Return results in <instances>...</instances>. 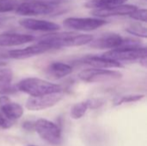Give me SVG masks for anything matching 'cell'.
Masks as SVG:
<instances>
[{"label": "cell", "mask_w": 147, "mask_h": 146, "mask_svg": "<svg viewBox=\"0 0 147 146\" xmlns=\"http://www.w3.org/2000/svg\"><path fill=\"white\" fill-rule=\"evenodd\" d=\"M93 35L78 34L76 32H52L41 36L38 41L47 43L54 49L62 47L80 46L89 44L93 40Z\"/></svg>", "instance_id": "obj_1"}, {"label": "cell", "mask_w": 147, "mask_h": 146, "mask_svg": "<svg viewBox=\"0 0 147 146\" xmlns=\"http://www.w3.org/2000/svg\"><path fill=\"white\" fill-rule=\"evenodd\" d=\"M17 91L23 92L30 96H39L57 92H63V88L56 83L37 77H27L21 80L16 85Z\"/></svg>", "instance_id": "obj_2"}, {"label": "cell", "mask_w": 147, "mask_h": 146, "mask_svg": "<svg viewBox=\"0 0 147 146\" xmlns=\"http://www.w3.org/2000/svg\"><path fill=\"white\" fill-rule=\"evenodd\" d=\"M89 46L95 49H116L123 46H141L139 40L134 39L124 38L115 33H106L94 39L89 43Z\"/></svg>", "instance_id": "obj_3"}, {"label": "cell", "mask_w": 147, "mask_h": 146, "mask_svg": "<svg viewBox=\"0 0 147 146\" xmlns=\"http://www.w3.org/2000/svg\"><path fill=\"white\" fill-rule=\"evenodd\" d=\"M56 9L57 4L55 3L40 0H28L22 1L15 11L16 14L23 16H36L53 14Z\"/></svg>", "instance_id": "obj_4"}, {"label": "cell", "mask_w": 147, "mask_h": 146, "mask_svg": "<svg viewBox=\"0 0 147 146\" xmlns=\"http://www.w3.org/2000/svg\"><path fill=\"white\" fill-rule=\"evenodd\" d=\"M122 77V73L115 70L89 68L78 73V78L84 83H104L119 80Z\"/></svg>", "instance_id": "obj_5"}, {"label": "cell", "mask_w": 147, "mask_h": 146, "mask_svg": "<svg viewBox=\"0 0 147 146\" xmlns=\"http://www.w3.org/2000/svg\"><path fill=\"white\" fill-rule=\"evenodd\" d=\"M34 131L43 140L50 145H59L62 141V134L59 126L48 120H37L34 122Z\"/></svg>", "instance_id": "obj_6"}, {"label": "cell", "mask_w": 147, "mask_h": 146, "mask_svg": "<svg viewBox=\"0 0 147 146\" xmlns=\"http://www.w3.org/2000/svg\"><path fill=\"white\" fill-rule=\"evenodd\" d=\"M102 56L116 60L118 62L123 61H135L146 56V47L139 46H123L116 49L109 50L102 54Z\"/></svg>", "instance_id": "obj_7"}, {"label": "cell", "mask_w": 147, "mask_h": 146, "mask_svg": "<svg viewBox=\"0 0 147 146\" xmlns=\"http://www.w3.org/2000/svg\"><path fill=\"white\" fill-rule=\"evenodd\" d=\"M107 24V21L99 17H68L63 21V25L74 31L90 32Z\"/></svg>", "instance_id": "obj_8"}, {"label": "cell", "mask_w": 147, "mask_h": 146, "mask_svg": "<svg viewBox=\"0 0 147 146\" xmlns=\"http://www.w3.org/2000/svg\"><path fill=\"white\" fill-rule=\"evenodd\" d=\"M64 96L63 92H57L39 96H30L25 104L27 109L30 111H40L55 106Z\"/></svg>", "instance_id": "obj_9"}, {"label": "cell", "mask_w": 147, "mask_h": 146, "mask_svg": "<svg viewBox=\"0 0 147 146\" xmlns=\"http://www.w3.org/2000/svg\"><path fill=\"white\" fill-rule=\"evenodd\" d=\"M53 49L54 48L51 45L38 41L37 43L28 46L22 49H15L9 51L7 55L9 58L13 59H26L34 56L40 55Z\"/></svg>", "instance_id": "obj_10"}, {"label": "cell", "mask_w": 147, "mask_h": 146, "mask_svg": "<svg viewBox=\"0 0 147 146\" xmlns=\"http://www.w3.org/2000/svg\"><path fill=\"white\" fill-rule=\"evenodd\" d=\"M18 23L21 27L32 31L52 33L60 29V26L55 22L34 18H23L20 20Z\"/></svg>", "instance_id": "obj_11"}, {"label": "cell", "mask_w": 147, "mask_h": 146, "mask_svg": "<svg viewBox=\"0 0 147 146\" xmlns=\"http://www.w3.org/2000/svg\"><path fill=\"white\" fill-rule=\"evenodd\" d=\"M138 7L132 4H121L117 6L109 7V8H98L94 9L91 11V15L95 17L99 18H105V17H111V16H122V15H128L131 14L135 9Z\"/></svg>", "instance_id": "obj_12"}, {"label": "cell", "mask_w": 147, "mask_h": 146, "mask_svg": "<svg viewBox=\"0 0 147 146\" xmlns=\"http://www.w3.org/2000/svg\"><path fill=\"white\" fill-rule=\"evenodd\" d=\"M1 113L9 120L14 121L20 119L23 114V108L15 102H12L7 96H0Z\"/></svg>", "instance_id": "obj_13"}, {"label": "cell", "mask_w": 147, "mask_h": 146, "mask_svg": "<svg viewBox=\"0 0 147 146\" xmlns=\"http://www.w3.org/2000/svg\"><path fill=\"white\" fill-rule=\"evenodd\" d=\"M80 62L90 65L93 68L101 69H120L123 68L124 65L116 60L109 59L104 56H86L80 59Z\"/></svg>", "instance_id": "obj_14"}, {"label": "cell", "mask_w": 147, "mask_h": 146, "mask_svg": "<svg viewBox=\"0 0 147 146\" xmlns=\"http://www.w3.org/2000/svg\"><path fill=\"white\" fill-rule=\"evenodd\" d=\"M35 37L31 34L19 33H3L0 34V47H10L21 46L32 42Z\"/></svg>", "instance_id": "obj_15"}, {"label": "cell", "mask_w": 147, "mask_h": 146, "mask_svg": "<svg viewBox=\"0 0 147 146\" xmlns=\"http://www.w3.org/2000/svg\"><path fill=\"white\" fill-rule=\"evenodd\" d=\"M71 72L72 67L63 62H52L46 68V75L55 80L65 77Z\"/></svg>", "instance_id": "obj_16"}, {"label": "cell", "mask_w": 147, "mask_h": 146, "mask_svg": "<svg viewBox=\"0 0 147 146\" xmlns=\"http://www.w3.org/2000/svg\"><path fill=\"white\" fill-rule=\"evenodd\" d=\"M13 72L10 69H0V95L6 96L17 91L16 87L12 85Z\"/></svg>", "instance_id": "obj_17"}, {"label": "cell", "mask_w": 147, "mask_h": 146, "mask_svg": "<svg viewBox=\"0 0 147 146\" xmlns=\"http://www.w3.org/2000/svg\"><path fill=\"white\" fill-rule=\"evenodd\" d=\"M127 0H93L90 1L86 4V6L90 8H109V7H113V6H117L123 4L127 2Z\"/></svg>", "instance_id": "obj_18"}, {"label": "cell", "mask_w": 147, "mask_h": 146, "mask_svg": "<svg viewBox=\"0 0 147 146\" xmlns=\"http://www.w3.org/2000/svg\"><path fill=\"white\" fill-rule=\"evenodd\" d=\"M88 109L89 108H88L87 102L86 101H84V102L76 103L72 106L70 115L73 120H79L85 114Z\"/></svg>", "instance_id": "obj_19"}, {"label": "cell", "mask_w": 147, "mask_h": 146, "mask_svg": "<svg viewBox=\"0 0 147 146\" xmlns=\"http://www.w3.org/2000/svg\"><path fill=\"white\" fill-rule=\"evenodd\" d=\"M126 31L134 36L141 37V38H146L147 32L146 27L143 26L141 23H133L129 25L127 28H126Z\"/></svg>", "instance_id": "obj_20"}, {"label": "cell", "mask_w": 147, "mask_h": 146, "mask_svg": "<svg viewBox=\"0 0 147 146\" xmlns=\"http://www.w3.org/2000/svg\"><path fill=\"white\" fill-rule=\"evenodd\" d=\"M21 0H0V13L16 10Z\"/></svg>", "instance_id": "obj_21"}, {"label": "cell", "mask_w": 147, "mask_h": 146, "mask_svg": "<svg viewBox=\"0 0 147 146\" xmlns=\"http://www.w3.org/2000/svg\"><path fill=\"white\" fill-rule=\"evenodd\" d=\"M145 97L144 95H129L121 97L115 103V106H119L124 103H131V102H136L139 101H141Z\"/></svg>", "instance_id": "obj_22"}, {"label": "cell", "mask_w": 147, "mask_h": 146, "mask_svg": "<svg viewBox=\"0 0 147 146\" xmlns=\"http://www.w3.org/2000/svg\"><path fill=\"white\" fill-rule=\"evenodd\" d=\"M147 11L146 9H135L131 14L128 15V16L132 19H134L136 21H140L142 22H146Z\"/></svg>", "instance_id": "obj_23"}, {"label": "cell", "mask_w": 147, "mask_h": 146, "mask_svg": "<svg viewBox=\"0 0 147 146\" xmlns=\"http://www.w3.org/2000/svg\"><path fill=\"white\" fill-rule=\"evenodd\" d=\"M86 102H87L89 108L97 109V108H100L102 106L104 105L105 101L103 99H101V98H92V99L86 100Z\"/></svg>", "instance_id": "obj_24"}, {"label": "cell", "mask_w": 147, "mask_h": 146, "mask_svg": "<svg viewBox=\"0 0 147 146\" xmlns=\"http://www.w3.org/2000/svg\"><path fill=\"white\" fill-rule=\"evenodd\" d=\"M14 124V121L7 119L1 112H0V127L3 129H8L11 127Z\"/></svg>", "instance_id": "obj_25"}, {"label": "cell", "mask_w": 147, "mask_h": 146, "mask_svg": "<svg viewBox=\"0 0 147 146\" xmlns=\"http://www.w3.org/2000/svg\"><path fill=\"white\" fill-rule=\"evenodd\" d=\"M22 127L25 130L29 131V132L34 131V122H32V121H25L22 124Z\"/></svg>", "instance_id": "obj_26"}, {"label": "cell", "mask_w": 147, "mask_h": 146, "mask_svg": "<svg viewBox=\"0 0 147 146\" xmlns=\"http://www.w3.org/2000/svg\"><path fill=\"white\" fill-rule=\"evenodd\" d=\"M28 146H36V145H28Z\"/></svg>", "instance_id": "obj_27"}]
</instances>
